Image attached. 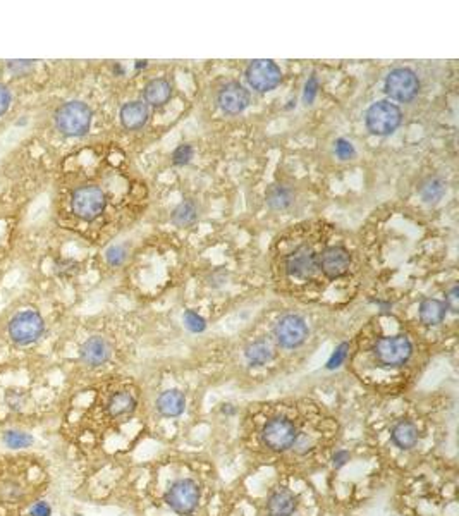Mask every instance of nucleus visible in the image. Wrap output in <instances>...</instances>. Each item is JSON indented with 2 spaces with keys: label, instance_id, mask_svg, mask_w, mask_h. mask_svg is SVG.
I'll use <instances>...</instances> for the list:
<instances>
[{
  "label": "nucleus",
  "instance_id": "72a5a7b5",
  "mask_svg": "<svg viewBox=\"0 0 459 516\" xmlns=\"http://www.w3.org/2000/svg\"><path fill=\"white\" fill-rule=\"evenodd\" d=\"M336 153L339 159L349 160L354 157V146L351 145V141H347V139L339 138L336 141Z\"/></svg>",
  "mask_w": 459,
  "mask_h": 516
},
{
  "label": "nucleus",
  "instance_id": "a878e982",
  "mask_svg": "<svg viewBox=\"0 0 459 516\" xmlns=\"http://www.w3.org/2000/svg\"><path fill=\"white\" fill-rule=\"evenodd\" d=\"M444 191H446V186H444V183L439 177H430V179H427L425 183L422 184V188H420V195H422L423 201H427V204H436V201H439L440 198H442Z\"/></svg>",
  "mask_w": 459,
  "mask_h": 516
},
{
  "label": "nucleus",
  "instance_id": "473e14b6",
  "mask_svg": "<svg viewBox=\"0 0 459 516\" xmlns=\"http://www.w3.org/2000/svg\"><path fill=\"white\" fill-rule=\"evenodd\" d=\"M105 258L110 265L117 267V265H121L124 260H126V250H124V246H121V245H114L105 252Z\"/></svg>",
  "mask_w": 459,
  "mask_h": 516
},
{
  "label": "nucleus",
  "instance_id": "7ed1b4c3",
  "mask_svg": "<svg viewBox=\"0 0 459 516\" xmlns=\"http://www.w3.org/2000/svg\"><path fill=\"white\" fill-rule=\"evenodd\" d=\"M374 357L378 365L387 368H399L409 361L413 355V344L406 336H385L375 341Z\"/></svg>",
  "mask_w": 459,
  "mask_h": 516
},
{
  "label": "nucleus",
  "instance_id": "6ab92c4d",
  "mask_svg": "<svg viewBox=\"0 0 459 516\" xmlns=\"http://www.w3.org/2000/svg\"><path fill=\"white\" fill-rule=\"evenodd\" d=\"M172 95L170 83L165 79H153L145 86V102L153 107H162L169 102Z\"/></svg>",
  "mask_w": 459,
  "mask_h": 516
},
{
  "label": "nucleus",
  "instance_id": "bb28decb",
  "mask_svg": "<svg viewBox=\"0 0 459 516\" xmlns=\"http://www.w3.org/2000/svg\"><path fill=\"white\" fill-rule=\"evenodd\" d=\"M24 497V489L16 480H3L0 482V499L3 503H17Z\"/></svg>",
  "mask_w": 459,
  "mask_h": 516
},
{
  "label": "nucleus",
  "instance_id": "9b49d317",
  "mask_svg": "<svg viewBox=\"0 0 459 516\" xmlns=\"http://www.w3.org/2000/svg\"><path fill=\"white\" fill-rule=\"evenodd\" d=\"M274 334H276V339L280 346L293 350V348L301 346L305 343V339L308 337V326L300 315H284L276 324Z\"/></svg>",
  "mask_w": 459,
  "mask_h": 516
},
{
  "label": "nucleus",
  "instance_id": "ddd939ff",
  "mask_svg": "<svg viewBox=\"0 0 459 516\" xmlns=\"http://www.w3.org/2000/svg\"><path fill=\"white\" fill-rule=\"evenodd\" d=\"M249 93L239 83H227L218 92V106L225 114H239L248 107Z\"/></svg>",
  "mask_w": 459,
  "mask_h": 516
},
{
  "label": "nucleus",
  "instance_id": "f3484780",
  "mask_svg": "<svg viewBox=\"0 0 459 516\" xmlns=\"http://www.w3.org/2000/svg\"><path fill=\"white\" fill-rule=\"evenodd\" d=\"M184 408H186V397L177 389L163 390L159 399H156V410L162 417H179V415L184 413Z\"/></svg>",
  "mask_w": 459,
  "mask_h": 516
},
{
  "label": "nucleus",
  "instance_id": "f704fd0d",
  "mask_svg": "<svg viewBox=\"0 0 459 516\" xmlns=\"http://www.w3.org/2000/svg\"><path fill=\"white\" fill-rule=\"evenodd\" d=\"M10 102H12V95H10V90L7 88L3 83H0V117L9 110Z\"/></svg>",
  "mask_w": 459,
  "mask_h": 516
},
{
  "label": "nucleus",
  "instance_id": "5701e85b",
  "mask_svg": "<svg viewBox=\"0 0 459 516\" xmlns=\"http://www.w3.org/2000/svg\"><path fill=\"white\" fill-rule=\"evenodd\" d=\"M294 195L289 188L279 186V184H274L272 188L267 193V204L274 208V210H286L293 205Z\"/></svg>",
  "mask_w": 459,
  "mask_h": 516
},
{
  "label": "nucleus",
  "instance_id": "a211bd4d",
  "mask_svg": "<svg viewBox=\"0 0 459 516\" xmlns=\"http://www.w3.org/2000/svg\"><path fill=\"white\" fill-rule=\"evenodd\" d=\"M119 116L126 129H140L148 121V107L143 102H127L123 106Z\"/></svg>",
  "mask_w": 459,
  "mask_h": 516
},
{
  "label": "nucleus",
  "instance_id": "20e7f679",
  "mask_svg": "<svg viewBox=\"0 0 459 516\" xmlns=\"http://www.w3.org/2000/svg\"><path fill=\"white\" fill-rule=\"evenodd\" d=\"M9 337L19 346H30L45 334V320L34 310H21L9 320Z\"/></svg>",
  "mask_w": 459,
  "mask_h": 516
},
{
  "label": "nucleus",
  "instance_id": "4468645a",
  "mask_svg": "<svg viewBox=\"0 0 459 516\" xmlns=\"http://www.w3.org/2000/svg\"><path fill=\"white\" fill-rule=\"evenodd\" d=\"M110 355H112V348L100 336H93L86 339L83 343L81 350H79V357H81L83 364L92 368L105 365L109 361Z\"/></svg>",
  "mask_w": 459,
  "mask_h": 516
},
{
  "label": "nucleus",
  "instance_id": "0eeeda50",
  "mask_svg": "<svg viewBox=\"0 0 459 516\" xmlns=\"http://www.w3.org/2000/svg\"><path fill=\"white\" fill-rule=\"evenodd\" d=\"M298 439V430L291 420L284 417H276L267 421L262 428V442L276 453H284L294 446Z\"/></svg>",
  "mask_w": 459,
  "mask_h": 516
},
{
  "label": "nucleus",
  "instance_id": "f257e3e1",
  "mask_svg": "<svg viewBox=\"0 0 459 516\" xmlns=\"http://www.w3.org/2000/svg\"><path fill=\"white\" fill-rule=\"evenodd\" d=\"M327 239V228L320 222L296 226L277 239L274 275L283 291L306 296L315 286L327 282L320 270V257L329 246Z\"/></svg>",
  "mask_w": 459,
  "mask_h": 516
},
{
  "label": "nucleus",
  "instance_id": "dca6fc26",
  "mask_svg": "<svg viewBox=\"0 0 459 516\" xmlns=\"http://www.w3.org/2000/svg\"><path fill=\"white\" fill-rule=\"evenodd\" d=\"M420 437V430L411 420H401L392 427L391 430V441L394 442L396 448L402 449V451H409L416 446Z\"/></svg>",
  "mask_w": 459,
  "mask_h": 516
},
{
  "label": "nucleus",
  "instance_id": "1a4fd4ad",
  "mask_svg": "<svg viewBox=\"0 0 459 516\" xmlns=\"http://www.w3.org/2000/svg\"><path fill=\"white\" fill-rule=\"evenodd\" d=\"M420 92V79L411 69L399 68L385 78V93L398 102H411Z\"/></svg>",
  "mask_w": 459,
  "mask_h": 516
},
{
  "label": "nucleus",
  "instance_id": "2f4dec72",
  "mask_svg": "<svg viewBox=\"0 0 459 516\" xmlns=\"http://www.w3.org/2000/svg\"><path fill=\"white\" fill-rule=\"evenodd\" d=\"M191 159H193V148H191L190 145H181L174 150L172 162L176 163V166H184V163L190 162Z\"/></svg>",
  "mask_w": 459,
  "mask_h": 516
},
{
  "label": "nucleus",
  "instance_id": "f8f14e48",
  "mask_svg": "<svg viewBox=\"0 0 459 516\" xmlns=\"http://www.w3.org/2000/svg\"><path fill=\"white\" fill-rule=\"evenodd\" d=\"M351 253L344 246L329 245L320 257V270L327 281H336L349 272Z\"/></svg>",
  "mask_w": 459,
  "mask_h": 516
},
{
  "label": "nucleus",
  "instance_id": "6e6552de",
  "mask_svg": "<svg viewBox=\"0 0 459 516\" xmlns=\"http://www.w3.org/2000/svg\"><path fill=\"white\" fill-rule=\"evenodd\" d=\"M165 503L177 515L193 513L200 503V486L191 479L177 480L167 489Z\"/></svg>",
  "mask_w": 459,
  "mask_h": 516
},
{
  "label": "nucleus",
  "instance_id": "4be33fe9",
  "mask_svg": "<svg viewBox=\"0 0 459 516\" xmlns=\"http://www.w3.org/2000/svg\"><path fill=\"white\" fill-rule=\"evenodd\" d=\"M245 357L249 365H253V367H262V365H265L267 361L272 360L274 350L265 339H258V341H253L252 344L246 346Z\"/></svg>",
  "mask_w": 459,
  "mask_h": 516
},
{
  "label": "nucleus",
  "instance_id": "e433bc0d",
  "mask_svg": "<svg viewBox=\"0 0 459 516\" xmlns=\"http://www.w3.org/2000/svg\"><path fill=\"white\" fill-rule=\"evenodd\" d=\"M349 459H351L349 453L344 451V449H339V451L334 453V456H332V466L336 470H339V468H343V466H346Z\"/></svg>",
  "mask_w": 459,
  "mask_h": 516
},
{
  "label": "nucleus",
  "instance_id": "423d86ee",
  "mask_svg": "<svg viewBox=\"0 0 459 516\" xmlns=\"http://www.w3.org/2000/svg\"><path fill=\"white\" fill-rule=\"evenodd\" d=\"M71 207L76 217L92 222L103 214L107 198L99 186H81L72 193Z\"/></svg>",
  "mask_w": 459,
  "mask_h": 516
},
{
  "label": "nucleus",
  "instance_id": "c9c22d12",
  "mask_svg": "<svg viewBox=\"0 0 459 516\" xmlns=\"http://www.w3.org/2000/svg\"><path fill=\"white\" fill-rule=\"evenodd\" d=\"M30 516H52V506L47 501H37L30 506Z\"/></svg>",
  "mask_w": 459,
  "mask_h": 516
},
{
  "label": "nucleus",
  "instance_id": "b1692460",
  "mask_svg": "<svg viewBox=\"0 0 459 516\" xmlns=\"http://www.w3.org/2000/svg\"><path fill=\"white\" fill-rule=\"evenodd\" d=\"M2 442L9 449H26L33 446V435L19 428H7L2 434Z\"/></svg>",
  "mask_w": 459,
  "mask_h": 516
},
{
  "label": "nucleus",
  "instance_id": "58836bf2",
  "mask_svg": "<svg viewBox=\"0 0 459 516\" xmlns=\"http://www.w3.org/2000/svg\"><path fill=\"white\" fill-rule=\"evenodd\" d=\"M444 305H446V308L453 310V312H458V308H459V288H458V286H454V288L451 289L449 295L446 296V303H444Z\"/></svg>",
  "mask_w": 459,
  "mask_h": 516
},
{
  "label": "nucleus",
  "instance_id": "412c9836",
  "mask_svg": "<svg viewBox=\"0 0 459 516\" xmlns=\"http://www.w3.org/2000/svg\"><path fill=\"white\" fill-rule=\"evenodd\" d=\"M446 305L439 299H423L420 305V320L425 324L427 327L439 326L444 319H446Z\"/></svg>",
  "mask_w": 459,
  "mask_h": 516
},
{
  "label": "nucleus",
  "instance_id": "393cba45",
  "mask_svg": "<svg viewBox=\"0 0 459 516\" xmlns=\"http://www.w3.org/2000/svg\"><path fill=\"white\" fill-rule=\"evenodd\" d=\"M198 219L196 205L191 200L183 201V204L177 205L176 210L172 212V222L179 228H187V226L194 224V221Z\"/></svg>",
  "mask_w": 459,
  "mask_h": 516
},
{
  "label": "nucleus",
  "instance_id": "cd10ccee",
  "mask_svg": "<svg viewBox=\"0 0 459 516\" xmlns=\"http://www.w3.org/2000/svg\"><path fill=\"white\" fill-rule=\"evenodd\" d=\"M28 403V396L23 389H9L6 393V404L9 410L21 411Z\"/></svg>",
  "mask_w": 459,
  "mask_h": 516
},
{
  "label": "nucleus",
  "instance_id": "aec40b11",
  "mask_svg": "<svg viewBox=\"0 0 459 516\" xmlns=\"http://www.w3.org/2000/svg\"><path fill=\"white\" fill-rule=\"evenodd\" d=\"M107 410H109L110 417L114 418L127 417V415H131L136 410V399H134L133 394L127 393V390H119V393L110 396Z\"/></svg>",
  "mask_w": 459,
  "mask_h": 516
},
{
  "label": "nucleus",
  "instance_id": "4c0bfd02",
  "mask_svg": "<svg viewBox=\"0 0 459 516\" xmlns=\"http://www.w3.org/2000/svg\"><path fill=\"white\" fill-rule=\"evenodd\" d=\"M316 90H318V83H316L315 76H312V78L306 81V86H305V102L306 103L313 102V99H315V95H316Z\"/></svg>",
  "mask_w": 459,
  "mask_h": 516
},
{
  "label": "nucleus",
  "instance_id": "2eb2a0df",
  "mask_svg": "<svg viewBox=\"0 0 459 516\" xmlns=\"http://www.w3.org/2000/svg\"><path fill=\"white\" fill-rule=\"evenodd\" d=\"M298 508V497L289 489L274 490L267 501V511L270 516H293Z\"/></svg>",
  "mask_w": 459,
  "mask_h": 516
},
{
  "label": "nucleus",
  "instance_id": "ea45409f",
  "mask_svg": "<svg viewBox=\"0 0 459 516\" xmlns=\"http://www.w3.org/2000/svg\"><path fill=\"white\" fill-rule=\"evenodd\" d=\"M232 406V404H222V413H225V415H232V413H234V408H231Z\"/></svg>",
  "mask_w": 459,
  "mask_h": 516
},
{
  "label": "nucleus",
  "instance_id": "c85d7f7f",
  "mask_svg": "<svg viewBox=\"0 0 459 516\" xmlns=\"http://www.w3.org/2000/svg\"><path fill=\"white\" fill-rule=\"evenodd\" d=\"M347 355H349V343H340L339 346L334 350L332 357L329 358V361H327V368H329V370H336V368H339L340 365L346 361Z\"/></svg>",
  "mask_w": 459,
  "mask_h": 516
},
{
  "label": "nucleus",
  "instance_id": "9d476101",
  "mask_svg": "<svg viewBox=\"0 0 459 516\" xmlns=\"http://www.w3.org/2000/svg\"><path fill=\"white\" fill-rule=\"evenodd\" d=\"M246 79L253 90L265 93L279 86V83L283 81V72H280L279 66L270 59H258L248 66Z\"/></svg>",
  "mask_w": 459,
  "mask_h": 516
},
{
  "label": "nucleus",
  "instance_id": "c756f323",
  "mask_svg": "<svg viewBox=\"0 0 459 516\" xmlns=\"http://www.w3.org/2000/svg\"><path fill=\"white\" fill-rule=\"evenodd\" d=\"M184 326H186L187 330L198 334L203 333L207 324H205L203 317H200L196 312H193V310H187V312L184 313Z\"/></svg>",
  "mask_w": 459,
  "mask_h": 516
},
{
  "label": "nucleus",
  "instance_id": "f03ea898",
  "mask_svg": "<svg viewBox=\"0 0 459 516\" xmlns=\"http://www.w3.org/2000/svg\"><path fill=\"white\" fill-rule=\"evenodd\" d=\"M92 109L81 100H71L62 103L55 112V126L64 136L79 138L85 136L92 126Z\"/></svg>",
  "mask_w": 459,
  "mask_h": 516
},
{
  "label": "nucleus",
  "instance_id": "39448f33",
  "mask_svg": "<svg viewBox=\"0 0 459 516\" xmlns=\"http://www.w3.org/2000/svg\"><path fill=\"white\" fill-rule=\"evenodd\" d=\"M401 110H399L398 106L387 102V100H380V102H375L374 106H370V109L367 110L365 123H367L368 131L371 135L385 136L398 129L399 124H401Z\"/></svg>",
  "mask_w": 459,
  "mask_h": 516
},
{
  "label": "nucleus",
  "instance_id": "7c9ffc66",
  "mask_svg": "<svg viewBox=\"0 0 459 516\" xmlns=\"http://www.w3.org/2000/svg\"><path fill=\"white\" fill-rule=\"evenodd\" d=\"M33 66H34V61H6L7 71H9L12 76H17V78L26 76L28 72L33 69Z\"/></svg>",
  "mask_w": 459,
  "mask_h": 516
}]
</instances>
